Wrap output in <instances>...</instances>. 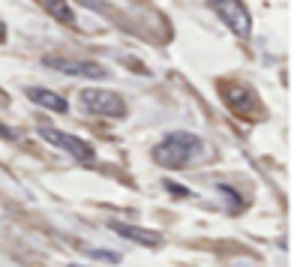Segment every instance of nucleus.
Segmentation results:
<instances>
[{"mask_svg": "<svg viewBox=\"0 0 306 267\" xmlns=\"http://www.w3.org/2000/svg\"><path fill=\"white\" fill-rule=\"evenodd\" d=\"M198 150H201L198 135H192V132H171L165 141H159V144L153 147V159L159 165H165V168H183V165H189L198 156Z\"/></svg>", "mask_w": 306, "mask_h": 267, "instance_id": "nucleus-1", "label": "nucleus"}, {"mask_svg": "<svg viewBox=\"0 0 306 267\" xmlns=\"http://www.w3.org/2000/svg\"><path fill=\"white\" fill-rule=\"evenodd\" d=\"M219 96H222V102H225L237 117H246V120L264 117V102H261L258 93L252 90L249 84H243V81H231V78L219 81Z\"/></svg>", "mask_w": 306, "mask_h": 267, "instance_id": "nucleus-2", "label": "nucleus"}, {"mask_svg": "<svg viewBox=\"0 0 306 267\" xmlns=\"http://www.w3.org/2000/svg\"><path fill=\"white\" fill-rule=\"evenodd\" d=\"M78 102H81L84 111L99 114V117H123V114H126L123 96H117V93H111V90H99V87H93V90H81Z\"/></svg>", "mask_w": 306, "mask_h": 267, "instance_id": "nucleus-3", "label": "nucleus"}, {"mask_svg": "<svg viewBox=\"0 0 306 267\" xmlns=\"http://www.w3.org/2000/svg\"><path fill=\"white\" fill-rule=\"evenodd\" d=\"M210 6L213 12L219 15V18L237 33V36H249V30H252V15L246 9L243 0H210Z\"/></svg>", "mask_w": 306, "mask_h": 267, "instance_id": "nucleus-4", "label": "nucleus"}, {"mask_svg": "<svg viewBox=\"0 0 306 267\" xmlns=\"http://www.w3.org/2000/svg\"><path fill=\"white\" fill-rule=\"evenodd\" d=\"M39 135L48 141V144H54V147H60V150H66L69 156H75L78 162H93L96 159V153H93V147L87 144V141H81L78 135H69V132H60V129H54V126H42L39 129Z\"/></svg>", "mask_w": 306, "mask_h": 267, "instance_id": "nucleus-5", "label": "nucleus"}, {"mask_svg": "<svg viewBox=\"0 0 306 267\" xmlns=\"http://www.w3.org/2000/svg\"><path fill=\"white\" fill-rule=\"evenodd\" d=\"M45 63L51 69H57L63 75H75V78H105V66L93 63V60H69V57H45Z\"/></svg>", "mask_w": 306, "mask_h": 267, "instance_id": "nucleus-6", "label": "nucleus"}, {"mask_svg": "<svg viewBox=\"0 0 306 267\" xmlns=\"http://www.w3.org/2000/svg\"><path fill=\"white\" fill-rule=\"evenodd\" d=\"M111 228L117 231L120 237L132 240V243H141V246H159L162 237L156 231H147V228H138V225H126V222H111Z\"/></svg>", "mask_w": 306, "mask_h": 267, "instance_id": "nucleus-7", "label": "nucleus"}, {"mask_svg": "<svg viewBox=\"0 0 306 267\" xmlns=\"http://www.w3.org/2000/svg\"><path fill=\"white\" fill-rule=\"evenodd\" d=\"M27 99L36 102V105H42V108H48V111H60V114L69 111V102L60 93L45 90V87H27Z\"/></svg>", "mask_w": 306, "mask_h": 267, "instance_id": "nucleus-8", "label": "nucleus"}, {"mask_svg": "<svg viewBox=\"0 0 306 267\" xmlns=\"http://www.w3.org/2000/svg\"><path fill=\"white\" fill-rule=\"evenodd\" d=\"M54 21H60V24H75V12H72V6L66 3V0H36Z\"/></svg>", "mask_w": 306, "mask_h": 267, "instance_id": "nucleus-9", "label": "nucleus"}, {"mask_svg": "<svg viewBox=\"0 0 306 267\" xmlns=\"http://www.w3.org/2000/svg\"><path fill=\"white\" fill-rule=\"evenodd\" d=\"M0 138H3V141H12V138H15V132L6 126V123H0Z\"/></svg>", "mask_w": 306, "mask_h": 267, "instance_id": "nucleus-10", "label": "nucleus"}, {"mask_svg": "<svg viewBox=\"0 0 306 267\" xmlns=\"http://www.w3.org/2000/svg\"><path fill=\"white\" fill-rule=\"evenodd\" d=\"M81 3H84V6H90V9H105V6L99 3V0H81Z\"/></svg>", "mask_w": 306, "mask_h": 267, "instance_id": "nucleus-11", "label": "nucleus"}, {"mask_svg": "<svg viewBox=\"0 0 306 267\" xmlns=\"http://www.w3.org/2000/svg\"><path fill=\"white\" fill-rule=\"evenodd\" d=\"M3 39H6V24L0 21V42H3Z\"/></svg>", "mask_w": 306, "mask_h": 267, "instance_id": "nucleus-12", "label": "nucleus"}]
</instances>
